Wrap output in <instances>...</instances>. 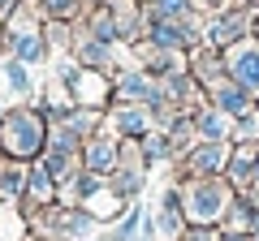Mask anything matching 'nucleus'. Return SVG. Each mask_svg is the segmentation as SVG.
I'll return each instance as SVG.
<instances>
[{
	"instance_id": "1",
	"label": "nucleus",
	"mask_w": 259,
	"mask_h": 241,
	"mask_svg": "<svg viewBox=\"0 0 259 241\" xmlns=\"http://www.w3.org/2000/svg\"><path fill=\"white\" fill-rule=\"evenodd\" d=\"M35 142H39V120L18 116V120H13V151H30Z\"/></svg>"
},
{
	"instance_id": "2",
	"label": "nucleus",
	"mask_w": 259,
	"mask_h": 241,
	"mask_svg": "<svg viewBox=\"0 0 259 241\" xmlns=\"http://www.w3.org/2000/svg\"><path fill=\"white\" fill-rule=\"evenodd\" d=\"M255 78H259V56L246 52L242 56V82H255Z\"/></svg>"
},
{
	"instance_id": "3",
	"label": "nucleus",
	"mask_w": 259,
	"mask_h": 241,
	"mask_svg": "<svg viewBox=\"0 0 259 241\" xmlns=\"http://www.w3.org/2000/svg\"><path fill=\"white\" fill-rule=\"evenodd\" d=\"M18 52H22V61H39V52H44V47H39V39H22Z\"/></svg>"
},
{
	"instance_id": "4",
	"label": "nucleus",
	"mask_w": 259,
	"mask_h": 241,
	"mask_svg": "<svg viewBox=\"0 0 259 241\" xmlns=\"http://www.w3.org/2000/svg\"><path fill=\"white\" fill-rule=\"evenodd\" d=\"M91 164H95V168H108V164H112V151H108V147H95V151H91Z\"/></svg>"
}]
</instances>
